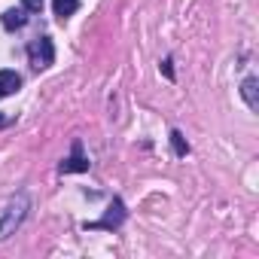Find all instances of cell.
<instances>
[{"instance_id": "6da1fadb", "label": "cell", "mask_w": 259, "mask_h": 259, "mask_svg": "<svg viewBox=\"0 0 259 259\" xmlns=\"http://www.w3.org/2000/svg\"><path fill=\"white\" fill-rule=\"evenodd\" d=\"M28 58H31V64H34L37 70L49 67V64L55 61V46H52V40H49V37H37V40H31V46H28Z\"/></svg>"}, {"instance_id": "7a4b0ae2", "label": "cell", "mask_w": 259, "mask_h": 259, "mask_svg": "<svg viewBox=\"0 0 259 259\" xmlns=\"http://www.w3.org/2000/svg\"><path fill=\"white\" fill-rule=\"evenodd\" d=\"M25 210H28V198H19L7 207L4 220H0V241H7L13 235V229H19V223L25 220Z\"/></svg>"}, {"instance_id": "3957f363", "label": "cell", "mask_w": 259, "mask_h": 259, "mask_svg": "<svg viewBox=\"0 0 259 259\" xmlns=\"http://www.w3.org/2000/svg\"><path fill=\"white\" fill-rule=\"evenodd\" d=\"M122 220H125V207H122V201L116 198V201L110 204V213H107L101 223H85V229H116Z\"/></svg>"}, {"instance_id": "277c9868", "label": "cell", "mask_w": 259, "mask_h": 259, "mask_svg": "<svg viewBox=\"0 0 259 259\" xmlns=\"http://www.w3.org/2000/svg\"><path fill=\"white\" fill-rule=\"evenodd\" d=\"M79 171H89V159L82 156V147L79 141L73 144V156L61 162V174H79Z\"/></svg>"}, {"instance_id": "5b68a950", "label": "cell", "mask_w": 259, "mask_h": 259, "mask_svg": "<svg viewBox=\"0 0 259 259\" xmlns=\"http://www.w3.org/2000/svg\"><path fill=\"white\" fill-rule=\"evenodd\" d=\"M19 85H22V76H19L16 70H0V98L16 95Z\"/></svg>"}, {"instance_id": "8992f818", "label": "cell", "mask_w": 259, "mask_h": 259, "mask_svg": "<svg viewBox=\"0 0 259 259\" xmlns=\"http://www.w3.org/2000/svg\"><path fill=\"white\" fill-rule=\"evenodd\" d=\"M28 10L22 7V10H7L4 13V28L7 31H16V28H25V22H28V16H25Z\"/></svg>"}, {"instance_id": "52a82bcc", "label": "cell", "mask_w": 259, "mask_h": 259, "mask_svg": "<svg viewBox=\"0 0 259 259\" xmlns=\"http://www.w3.org/2000/svg\"><path fill=\"white\" fill-rule=\"evenodd\" d=\"M241 95H244V101H247L250 110L259 107V101H256V76H247V79L241 82Z\"/></svg>"}, {"instance_id": "ba28073f", "label": "cell", "mask_w": 259, "mask_h": 259, "mask_svg": "<svg viewBox=\"0 0 259 259\" xmlns=\"http://www.w3.org/2000/svg\"><path fill=\"white\" fill-rule=\"evenodd\" d=\"M52 10H55L58 19H67L79 10V0H52Z\"/></svg>"}, {"instance_id": "9c48e42d", "label": "cell", "mask_w": 259, "mask_h": 259, "mask_svg": "<svg viewBox=\"0 0 259 259\" xmlns=\"http://www.w3.org/2000/svg\"><path fill=\"white\" fill-rule=\"evenodd\" d=\"M171 147H174V153H177V156H186V153H189V144L183 141V135H180V132H171Z\"/></svg>"}, {"instance_id": "30bf717a", "label": "cell", "mask_w": 259, "mask_h": 259, "mask_svg": "<svg viewBox=\"0 0 259 259\" xmlns=\"http://www.w3.org/2000/svg\"><path fill=\"white\" fill-rule=\"evenodd\" d=\"M22 4H25V10H28V13H40L46 0H22Z\"/></svg>"}, {"instance_id": "8fae6325", "label": "cell", "mask_w": 259, "mask_h": 259, "mask_svg": "<svg viewBox=\"0 0 259 259\" xmlns=\"http://www.w3.org/2000/svg\"><path fill=\"white\" fill-rule=\"evenodd\" d=\"M162 73H165V79H174V67H171V58H165V61H162Z\"/></svg>"}, {"instance_id": "7c38bea8", "label": "cell", "mask_w": 259, "mask_h": 259, "mask_svg": "<svg viewBox=\"0 0 259 259\" xmlns=\"http://www.w3.org/2000/svg\"><path fill=\"white\" fill-rule=\"evenodd\" d=\"M0 125H4V113H0Z\"/></svg>"}]
</instances>
